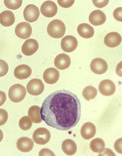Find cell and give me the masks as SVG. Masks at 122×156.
<instances>
[{"label":"cell","mask_w":122,"mask_h":156,"mask_svg":"<svg viewBox=\"0 0 122 156\" xmlns=\"http://www.w3.org/2000/svg\"><path fill=\"white\" fill-rule=\"evenodd\" d=\"M109 1L106 0V1H97V0H93V4L98 8H103L104 7H105L107 4L109 3Z\"/></svg>","instance_id":"34"},{"label":"cell","mask_w":122,"mask_h":156,"mask_svg":"<svg viewBox=\"0 0 122 156\" xmlns=\"http://www.w3.org/2000/svg\"><path fill=\"white\" fill-rule=\"evenodd\" d=\"M15 17L14 13L7 10L2 12L0 15L1 24L4 27H10L15 23Z\"/></svg>","instance_id":"22"},{"label":"cell","mask_w":122,"mask_h":156,"mask_svg":"<svg viewBox=\"0 0 122 156\" xmlns=\"http://www.w3.org/2000/svg\"><path fill=\"white\" fill-rule=\"evenodd\" d=\"M121 35L116 32H112L107 34L105 37L104 43L109 48H116L120 45L122 42Z\"/></svg>","instance_id":"12"},{"label":"cell","mask_w":122,"mask_h":156,"mask_svg":"<svg viewBox=\"0 0 122 156\" xmlns=\"http://www.w3.org/2000/svg\"><path fill=\"white\" fill-rule=\"evenodd\" d=\"M71 64L70 58L66 54H61L57 55L54 61L55 67L60 70H65L68 68Z\"/></svg>","instance_id":"15"},{"label":"cell","mask_w":122,"mask_h":156,"mask_svg":"<svg viewBox=\"0 0 122 156\" xmlns=\"http://www.w3.org/2000/svg\"><path fill=\"white\" fill-rule=\"evenodd\" d=\"M44 88L45 86L44 83L38 78L31 79L27 85V92L33 96H38L42 94Z\"/></svg>","instance_id":"5"},{"label":"cell","mask_w":122,"mask_h":156,"mask_svg":"<svg viewBox=\"0 0 122 156\" xmlns=\"http://www.w3.org/2000/svg\"><path fill=\"white\" fill-rule=\"evenodd\" d=\"M41 115L49 126L59 130H68L80 120L81 101L75 94L69 90H57L43 101Z\"/></svg>","instance_id":"1"},{"label":"cell","mask_w":122,"mask_h":156,"mask_svg":"<svg viewBox=\"0 0 122 156\" xmlns=\"http://www.w3.org/2000/svg\"><path fill=\"white\" fill-rule=\"evenodd\" d=\"M98 94L97 89L92 86H86L82 91V95L85 100L89 101L95 99Z\"/></svg>","instance_id":"25"},{"label":"cell","mask_w":122,"mask_h":156,"mask_svg":"<svg viewBox=\"0 0 122 156\" xmlns=\"http://www.w3.org/2000/svg\"><path fill=\"white\" fill-rule=\"evenodd\" d=\"M15 78L23 80L30 77L32 74V69L27 65H20L15 68L14 72Z\"/></svg>","instance_id":"19"},{"label":"cell","mask_w":122,"mask_h":156,"mask_svg":"<svg viewBox=\"0 0 122 156\" xmlns=\"http://www.w3.org/2000/svg\"><path fill=\"white\" fill-rule=\"evenodd\" d=\"M77 40L72 35L65 37L61 41V46L62 50L66 52L74 51L77 47Z\"/></svg>","instance_id":"10"},{"label":"cell","mask_w":122,"mask_h":156,"mask_svg":"<svg viewBox=\"0 0 122 156\" xmlns=\"http://www.w3.org/2000/svg\"><path fill=\"white\" fill-rule=\"evenodd\" d=\"M99 92L105 96H112L116 91V85L114 82L109 79L103 80L99 85Z\"/></svg>","instance_id":"9"},{"label":"cell","mask_w":122,"mask_h":156,"mask_svg":"<svg viewBox=\"0 0 122 156\" xmlns=\"http://www.w3.org/2000/svg\"><path fill=\"white\" fill-rule=\"evenodd\" d=\"M58 2L59 4V5L61 6L62 7L65 8H69L70 7H71L74 3L75 2L74 0H69V1H63V0H58Z\"/></svg>","instance_id":"30"},{"label":"cell","mask_w":122,"mask_h":156,"mask_svg":"<svg viewBox=\"0 0 122 156\" xmlns=\"http://www.w3.org/2000/svg\"><path fill=\"white\" fill-rule=\"evenodd\" d=\"M89 20L92 25L95 26H99L103 25L106 22V16L103 11L97 9L93 11L90 14Z\"/></svg>","instance_id":"16"},{"label":"cell","mask_w":122,"mask_h":156,"mask_svg":"<svg viewBox=\"0 0 122 156\" xmlns=\"http://www.w3.org/2000/svg\"><path fill=\"white\" fill-rule=\"evenodd\" d=\"M0 63H1L0 76H1V77H2L7 73L8 71V66L7 63L2 59H1Z\"/></svg>","instance_id":"28"},{"label":"cell","mask_w":122,"mask_h":156,"mask_svg":"<svg viewBox=\"0 0 122 156\" xmlns=\"http://www.w3.org/2000/svg\"><path fill=\"white\" fill-rule=\"evenodd\" d=\"M4 4L7 8L11 9H17L22 5V0H5Z\"/></svg>","instance_id":"27"},{"label":"cell","mask_w":122,"mask_h":156,"mask_svg":"<svg viewBox=\"0 0 122 156\" xmlns=\"http://www.w3.org/2000/svg\"><path fill=\"white\" fill-rule=\"evenodd\" d=\"M27 94V90L24 86L16 83L11 86L8 92L9 99L14 103H19L22 101Z\"/></svg>","instance_id":"3"},{"label":"cell","mask_w":122,"mask_h":156,"mask_svg":"<svg viewBox=\"0 0 122 156\" xmlns=\"http://www.w3.org/2000/svg\"><path fill=\"white\" fill-rule=\"evenodd\" d=\"M96 133L95 125L92 122H86L82 125L81 129V134L83 139L89 140L93 138Z\"/></svg>","instance_id":"14"},{"label":"cell","mask_w":122,"mask_h":156,"mask_svg":"<svg viewBox=\"0 0 122 156\" xmlns=\"http://www.w3.org/2000/svg\"><path fill=\"white\" fill-rule=\"evenodd\" d=\"M57 12L58 7L52 1H46L41 7V12L45 17H53L57 14Z\"/></svg>","instance_id":"11"},{"label":"cell","mask_w":122,"mask_h":156,"mask_svg":"<svg viewBox=\"0 0 122 156\" xmlns=\"http://www.w3.org/2000/svg\"><path fill=\"white\" fill-rule=\"evenodd\" d=\"M39 156H55V153L49 148H44L41 149L39 153Z\"/></svg>","instance_id":"33"},{"label":"cell","mask_w":122,"mask_h":156,"mask_svg":"<svg viewBox=\"0 0 122 156\" xmlns=\"http://www.w3.org/2000/svg\"><path fill=\"white\" fill-rule=\"evenodd\" d=\"M89 146L93 152L101 153L105 150V143L100 138H96L91 141Z\"/></svg>","instance_id":"24"},{"label":"cell","mask_w":122,"mask_h":156,"mask_svg":"<svg viewBox=\"0 0 122 156\" xmlns=\"http://www.w3.org/2000/svg\"><path fill=\"white\" fill-rule=\"evenodd\" d=\"M116 73L119 76L122 77V61L117 65L116 68Z\"/></svg>","instance_id":"35"},{"label":"cell","mask_w":122,"mask_h":156,"mask_svg":"<svg viewBox=\"0 0 122 156\" xmlns=\"http://www.w3.org/2000/svg\"><path fill=\"white\" fill-rule=\"evenodd\" d=\"M35 143L39 145H44L48 143L51 139V133L48 129L45 127L37 129L32 135Z\"/></svg>","instance_id":"4"},{"label":"cell","mask_w":122,"mask_h":156,"mask_svg":"<svg viewBox=\"0 0 122 156\" xmlns=\"http://www.w3.org/2000/svg\"><path fill=\"white\" fill-rule=\"evenodd\" d=\"M34 141L28 137H20L16 141V147L23 153H28L34 148Z\"/></svg>","instance_id":"17"},{"label":"cell","mask_w":122,"mask_h":156,"mask_svg":"<svg viewBox=\"0 0 122 156\" xmlns=\"http://www.w3.org/2000/svg\"><path fill=\"white\" fill-rule=\"evenodd\" d=\"M43 78L46 83L50 85L54 84L59 80V72L56 69L49 68L45 70L43 74Z\"/></svg>","instance_id":"18"},{"label":"cell","mask_w":122,"mask_h":156,"mask_svg":"<svg viewBox=\"0 0 122 156\" xmlns=\"http://www.w3.org/2000/svg\"><path fill=\"white\" fill-rule=\"evenodd\" d=\"M62 149L66 155L73 156L77 151V145L73 140L70 139H65L62 142Z\"/></svg>","instance_id":"21"},{"label":"cell","mask_w":122,"mask_h":156,"mask_svg":"<svg viewBox=\"0 0 122 156\" xmlns=\"http://www.w3.org/2000/svg\"><path fill=\"white\" fill-rule=\"evenodd\" d=\"M40 15L38 7L33 4L27 5L23 11V16L25 20L29 23L35 22Z\"/></svg>","instance_id":"8"},{"label":"cell","mask_w":122,"mask_h":156,"mask_svg":"<svg viewBox=\"0 0 122 156\" xmlns=\"http://www.w3.org/2000/svg\"><path fill=\"white\" fill-rule=\"evenodd\" d=\"M0 113H1V126H2L7 122L8 115L7 112L3 109H0Z\"/></svg>","instance_id":"31"},{"label":"cell","mask_w":122,"mask_h":156,"mask_svg":"<svg viewBox=\"0 0 122 156\" xmlns=\"http://www.w3.org/2000/svg\"><path fill=\"white\" fill-rule=\"evenodd\" d=\"M79 35L84 38L89 39L94 36L95 31L93 28L88 23H83L79 25L77 28Z\"/></svg>","instance_id":"20"},{"label":"cell","mask_w":122,"mask_h":156,"mask_svg":"<svg viewBox=\"0 0 122 156\" xmlns=\"http://www.w3.org/2000/svg\"><path fill=\"white\" fill-rule=\"evenodd\" d=\"M32 122H33V121L30 116H23V117H21V119L20 120L19 126H20V127L23 130L27 131V130H30L31 128V127L32 126Z\"/></svg>","instance_id":"26"},{"label":"cell","mask_w":122,"mask_h":156,"mask_svg":"<svg viewBox=\"0 0 122 156\" xmlns=\"http://www.w3.org/2000/svg\"><path fill=\"white\" fill-rule=\"evenodd\" d=\"M47 32L49 35L53 38H61L65 34L66 27L61 20H54L48 24Z\"/></svg>","instance_id":"2"},{"label":"cell","mask_w":122,"mask_h":156,"mask_svg":"<svg viewBox=\"0 0 122 156\" xmlns=\"http://www.w3.org/2000/svg\"><path fill=\"white\" fill-rule=\"evenodd\" d=\"M15 34L21 39H26L29 38L32 34V29L30 23L23 22L18 23L15 28Z\"/></svg>","instance_id":"6"},{"label":"cell","mask_w":122,"mask_h":156,"mask_svg":"<svg viewBox=\"0 0 122 156\" xmlns=\"http://www.w3.org/2000/svg\"><path fill=\"white\" fill-rule=\"evenodd\" d=\"M90 67L93 73L98 75H102L106 72L108 69V65L105 59L97 58L92 61Z\"/></svg>","instance_id":"7"},{"label":"cell","mask_w":122,"mask_h":156,"mask_svg":"<svg viewBox=\"0 0 122 156\" xmlns=\"http://www.w3.org/2000/svg\"><path fill=\"white\" fill-rule=\"evenodd\" d=\"M114 148L116 152L122 154V138H119L114 142Z\"/></svg>","instance_id":"32"},{"label":"cell","mask_w":122,"mask_h":156,"mask_svg":"<svg viewBox=\"0 0 122 156\" xmlns=\"http://www.w3.org/2000/svg\"><path fill=\"white\" fill-rule=\"evenodd\" d=\"M41 108L37 106H32L28 110V116L32 119L34 123H40L42 122V119L41 115Z\"/></svg>","instance_id":"23"},{"label":"cell","mask_w":122,"mask_h":156,"mask_svg":"<svg viewBox=\"0 0 122 156\" xmlns=\"http://www.w3.org/2000/svg\"><path fill=\"white\" fill-rule=\"evenodd\" d=\"M39 48L38 41L35 39H29L25 41L22 47V52L26 56L34 55Z\"/></svg>","instance_id":"13"},{"label":"cell","mask_w":122,"mask_h":156,"mask_svg":"<svg viewBox=\"0 0 122 156\" xmlns=\"http://www.w3.org/2000/svg\"><path fill=\"white\" fill-rule=\"evenodd\" d=\"M113 17L116 20L122 22V7L116 8L113 12Z\"/></svg>","instance_id":"29"}]
</instances>
